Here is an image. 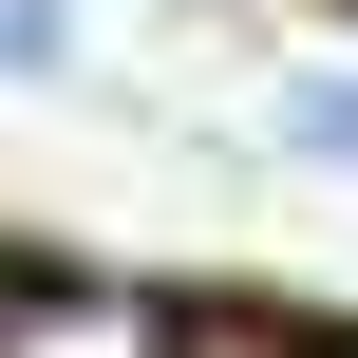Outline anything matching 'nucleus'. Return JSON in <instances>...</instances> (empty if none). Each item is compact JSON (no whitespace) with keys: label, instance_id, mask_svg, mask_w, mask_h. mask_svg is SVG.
Wrapping results in <instances>:
<instances>
[{"label":"nucleus","instance_id":"nucleus-1","mask_svg":"<svg viewBox=\"0 0 358 358\" xmlns=\"http://www.w3.org/2000/svg\"><path fill=\"white\" fill-rule=\"evenodd\" d=\"M0 358H170V302L151 283H38V264H0Z\"/></svg>","mask_w":358,"mask_h":358},{"label":"nucleus","instance_id":"nucleus-2","mask_svg":"<svg viewBox=\"0 0 358 358\" xmlns=\"http://www.w3.org/2000/svg\"><path fill=\"white\" fill-rule=\"evenodd\" d=\"M302 170H358V76H283V113H264Z\"/></svg>","mask_w":358,"mask_h":358},{"label":"nucleus","instance_id":"nucleus-3","mask_svg":"<svg viewBox=\"0 0 358 358\" xmlns=\"http://www.w3.org/2000/svg\"><path fill=\"white\" fill-rule=\"evenodd\" d=\"M0 76H76V0H0Z\"/></svg>","mask_w":358,"mask_h":358}]
</instances>
